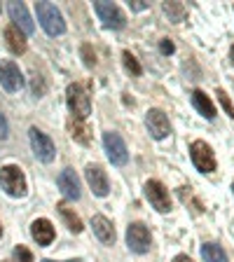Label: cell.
Returning <instances> with one entry per match:
<instances>
[{"mask_svg": "<svg viewBox=\"0 0 234 262\" xmlns=\"http://www.w3.org/2000/svg\"><path fill=\"white\" fill-rule=\"evenodd\" d=\"M35 12H38V21L45 28L47 35H61L66 31V21L56 5L52 3H35Z\"/></svg>", "mask_w": 234, "mask_h": 262, "instance_id": "1", "label": "cell"}, {"mask_svg": "<svg viewBox=\"0 0 234 262\" xmlns=\"http://www.w3.org/2000/svg\"><path fill=\"white\" fill-rule=\"evenodd\" d=\"M68 108H71L73 117L77 122H84L92 113V103H89V94L84 92L82 84H68Z\"/></svg>", "mask_w": 234, "mask_h": 262, "instance_id": "2", "label": "cell"}, {"mask_svg": "<svg viewBox=\"0 0 234 262\" xmlns=\"http://www.w3.org/2000/svg\"><path fill=\"white\" fill-rule=\"evenodd\" d=\"M0 185L10 196H24L26 194V178H24V171L14 164L10 166H3L0 169Z\"/></svg>", "mask_w": 234, "mask_h": 262, "instance_id": "3", "label": "cell"}, {"mask_svg": "<svg viewBox=\"0 0 234 262\" xmlns=\"http://www.w3.org/2000/svg\"><path fill=\"white\" fill-rule=\"evenodd\" d=\"M190 157H192V164L197 166V171H202V173H213L216 171V155H213L211 145H206L204 141L192 143Z\"/></svg>", "mask_w": 234, "mask_h": 262, "instance_id": "4", "label": "cell"}, {"mask_svg": "<svg viewBox=\"0 0 234 262\" xmlns=\"http://www.w3.org/2000/svg\"><path fill=\"white\" fill-rule=\"evenodd\" d=\"M28 138H31V147H33V152H35V157H38L40 162L49 164L52 159H54L56 147H54V143H52V138H49L47 134H42L40 129L33 126V129L28 131Z\"/></svg>", "mask_w": 234, "mask_h": 262, "instance_id": "5", "label": "cell"}, {"mask_svg": "<svg viewBox=\"0 0 234 262\" xmlns=\"http://www.w3.org/2000/svg\"><path fill=\"white\" fill-rule=\"evenodd\" d=\"M150 244H153V236H150V229L143 223H131L126 229V246H129L134 253H147L150 251Z\"/></svg>", "mask_w": 234, "mask_h": 262, "instance_id": "6", "label": "cell"}, {"mask_svg": "<svg viewBox=\"0 0 234 262\" xmlns=\"http://www.w3.org/2000/svg\"><path fill=\"white\" fill-rule=\"evenodd\" d=\"M94 10H96L98 19L103 21V26L115 28V31H120V28L126 26L124 12H122L117 5H113V3H94Z\"/></svg>", "mask_w": 234, "mask_h": 262, "instance_id": "7", "label": "cell"}, {"mask_svg": "<svg viewBox=\"0 0 234 262\" xmlns=\"http://www.w3.org/2000/svg\"><path fill=\"white\" fill-rule=\"evenodd\" d=\"M103 147H105V152H108V159L115 164V166H124L126 159H129V152H126V145H124L120 134L108 131L103 136Z\"/></svg>", "mask_w": 234, "mask_h": 262, "instance_id": "8", "label": "cell"}, {"mask_svg": "<svg viewBox=\"0 0 234 262\" xmlns=\"http://www.w3.org/2000/svg\"><path fill=\"white\" fill-rule=\"evenodd\" d=\"M145 196L150 199V204H153L159 213H166L171 208L169 190H166L159 180H147V183H145Z\"/></svg>", "mask_w": 234, "mask_h": 262, "instance_id": "9", "label": "cell"}, {"mask_svg": "<svg viewBox=\"0 0 234 262\" xmlns=\"http://www.w3.org/2000/svg\"><path fill=\"white\" fill-rule=\"evenodd\" d=\"M0 84L7 92H19L24 87L22 71H19V66L14 61H0Z\"/></svg>", "mask_w": 234, "mask_h": 262, "instance_id": "10", "label": "cell"}, {"mask_svg": "<svg viewBox=\"0 0 234 262\" xmlns=\"http://www.w3.org/2000/svg\"><path fill=\"white\" fill-rule=\"evenodd\" d=\"M145 126L147 131H150V136L157 138V141H162V138L169 136V131H171V124H169V117L162 113V110L153 108V110H147V117H145Z\"/></svg>", "mask_w": 234, "mask_h": 262, "instance_id": "11", "label": "cell"}, {"mask_svg": "<svg viewBox=\"0 0 234 262\" xmlns=\"http://www.w3.org/2000/svg\"><path fill=\"white\" fill-rule=\"evenodd\" d=\"M84 176H87V183H89V187H92V192L96 196H105L110 192L108 176H105V171L101 169V166H96V164H89L87 171H84Z\"/></svg>", "mask_w": 234, "mask_h": 262, "instance_id": "12", "label": "cell"}, {"mask_svg": "<svg viewBox=\"0 0 234 262\" xmlns=\"http://www.w3.org/2000/svg\"><path fill=\"white\" fill-rule=\"evenodd\" d=\"M7 10H10V19L14 21V26L19 28L24 35H31L35 26H33V19H31V14H28L26 5H24V3H10Z\"/></svg>", "mask_w": 234, "mask_h": 262, "instance_id": "13", "label": "cell"}, {"mask_svg": "<svg viewBox=\"0 0 234 262\" xmlns=\"http://www.w3.org/2000/svg\"><path fill=\"white\" fill-rule=\"evenodd\" d=\"M59 183V190L63 192L66 199H80V178L75 176L73 169H63L56 178Z\"/></svg>", "mask_w": 234, "mask_h": 262, "instance_id": "14", "label": "cell"}, {"mask_svg": "<svg viewBox=\"0 0 234 262\" xmlns=\"http://www.w3.org/2000/svg\"><path fill=\"white\" fill-rule=\"evenodd\" d=\"M31 234H33V239L38 241V246H49L54 241V227H52L49 220L40 218L31 225Z\"/></svg>", "mask_w": 234, "mask_h": 262, "instance_id": "15", "label": "cell"}, {"mask_svg": "<svg viewBox=\"0 0 234 262\" xmlns=\"http://www.w3.org/2000/svg\"><path fill=\"white\" fill-rule=\"evenodd\" d=\"M92 227H94V234L98 236V241H103V244H113L115 241V227L108 218H103V215H94Z\"/></svg>", "mask_w": 234, "mask_h": 262, "instance_id": "16", "label": "cell"}, {"mask_svg": "<svg viewBox=\"0 0 234 262\" xmlns=\"http://www.w3.org/2000/svg\"><path fill=\"white\" fill-rule=\"evenodd\" d=\"M5 42L12 54H24V52H26V35H24L14 24L5 28Z\"/></svg>", "mask_w": 234, "mask_h": 262, "instance_id": "17", "label": "cell"}, {"mask_svg": "<svg viewBox=\"0 0 234 262\" xmlns=\"http://www.w3.org/2000/svg\"><path fill=\"white\" fill-rule=\"evenodd\" d=\"M192 105H195L206 120H213V117H216V105H213V101L202 92V89H195V92H192Z\"/></svg>", "mask_w": 234, "mask_h": 262, "instance_id": "18", "label": "cell"}, {"mask_svg": "<svg viewBox=\"0 0 234 262\" xmlns=\"http://www.w3.org/2000/svg\"><path fill=\"white\" fill-rule=\"evenodd\" d=\"M56 208H59V215H61V218H63L66 227L71 229V232H75V234H77V232H82V220H80V215H77V213L73 211V208L68 206V204H63V202H61Z\"/></svg>", "mask_w": 234, "mask_h": 262, "instance_id": "19", "label": "cell"}, {"mask_svg": "<svg viewBox=\"0 0 234 262\" xmlns=\"http://www.w3.org/2000/svg\"><path fill=\"white\" fill-rule=\"evenodd\" d=\"M202 257H204V262H227V255H225V251L218 244H204Z\"/></svg>", "mask_w": 234, "mask_h": 262, "instance_id": "20", "label": "cell"}, {"mask_svg": "<svg viewBox=\"0 0 234 262\" xmlns=\"http://www.w3.org/2000/svg\"><path fill=\"white\" fill-rule=\"evenodd\" d=\"M71 136L75 138L77 143H82V145H89V129L82 122H71Z\"/></svg>", "mask_w": 234, "mask_h": 262, "instance_id": "21", "label": "cell"}, {"mask_svg": "<svg viewBox=\"0 0 234 262\" xmlns=\"http://www.w3.org/2000/svg\"><path fill=\"white\" fill-rule=\"evenodd\" d=\"M164 12L171 16V21H183V16H185V7L180 5V3H164Z\"/></svg>", "mask_w": 234, "mask_h": 262, "instance_id": "22", "label": "cell"}, {"mask_svg": "<svg viewBox=\"0 0 234 262\" xmlns=\"http://www.w3.org/2000/svg\"><path fill=\"white\" fill-rule=\"evenodd\" d=\"M122 61H124V68L131 73V75H141V73H143L141 63H138L136 56L131 54V52H124V54H122Z\"/></svg>", "mask_w": 234, "mask_h": 262, "instance_id": "23", "label": "cell"}, {"mask_svg": "<svg viewBox=\"0 0 234 262\" xmlns=\"http://www.w3.org/2000/svg\"><path fill=\"white\" fill-rule=\"evenodd\" d=\"M14 260L16 262H33V255L26 246H16L14 248Z\"/></svg>", "mask_w": 234, "mask_h": 262, "instance_id": "24", "label": "cell"}, {"mask_svg": "<svg viewBox=\"0 0 234 262\" xmlns=\"http://www.w3.org/2000/svg\"><path fill=\"white\" fill-rule=\"evenodd\" d=\"M218 98H220V105L225 108V115H229V117H234V105L232 101H229V96L223 92V89H218Z\"/></svg>", "mask_w": 234, "mask_h": 262, "instance_id": "25", "label": "cell"}, {"mask_svg": "<svg viewBox=\"0 0 234 262\" xmlns=\"http://www.w3.org/2000/svg\"><path fill=\"white\" fill-rule=\"evenodd\" d=\"M82 56H84V66H87V68H94V66H96V54L92 52V47H89V45H84V47H82Z\"/></svg>", "mask_w": 234, "mask_h": 262, "instance_id": "26", "label": "cell"}, {"mask_svg": "<svg viewBox=\"0 0 234 262\" xmlns=\"http://www.w3.org/2000/svg\"><path fill=\"white\" fill-rule=\"evenodd\" d=\"M7 134H10V126H7V120H5V115L0 113V141H5Z\"/></svg>", "mask_w": 234, "mask_h": 262, "instance_id": "27", "label": "cell"}, {"mask_svg": "<svg viewBox=\"0 0 234 262\" xmlns=\"http://www.w3.org/2000/svg\"><path fill=\"white\" fill-rule=\"evenodd\" d=\"M42 92H45V82H42V77H40V75H35V77H33V94H38V96H40Z\"/></svg>", "mask_w": 234, "mask_h": 262, "instance_id": "28", "label": "cell"}, {"mask_svg": "<svg viewBox=\"0 0 234 262\" xmlns=\"http://www.w3.org/2000/svg\"><path fill=\"white\" fill-rule=\"evenodd\" d=\"M159 49H162V54H174V42L171 40H162V45H159Z\"/></svg>", "mask_w": 234, "mask_h": 262, "instance_id": "29", "label": "cell"}, {"mask_svg": "<svg viewBox=\"0 0 234 262\" xmlns=\"http://www.w3.org/2000/svg\"><path fill=\"white\" fill-rule=\"evenodd\" d=\"M174 262H192V260H190L187 255H176V257H174Z\"/></svg>", "mask_w": 234, "mask_h": 262, "instance_id": "30", "label": "cell"}, {"mask_svg": "<svg viewBox=\"0 0 234 262\" xmlns=\"http://www.w3.org/2000/svg\"><path fill=\"white\" fill-rule=\"evenodd\" d=\"M131 7H134V10H145V3H134V5H131Z\"/></svg>", "mask_w": 234, "mask_h": 262, "instance_id": "31", "label": "cell"}, {"mask_svg": "<svg viewBox=\"0 0 234 262\" xmlns=\"http://www.w3.org/2000/svg\"><path fill=\"white\" fill-rule=\"evenodd\" d=\"M229 59H232V66H234V45H232V49H229Z\"/></svg>", "mask_w": 234, "mask_h": 262, "instance_id": "32", "label": "cell"}, {"mask_svg": "<svg viewBox=\"0 0 234 262\" xmlns=\"http://www.w3.org/2000/svg\"><path fill=\"white\" fill-rule=\"evenodd\" d=\"M0 236H3V227H0Z\"/></svg>", "mask_w": 234, "mask_h": 262, "instance_id": "33", "label": "cell"}, {"mask_svg": "<svg viewBox=\"0 0 234 262\" xmlns=\"http://www.w3.org/2000/svg\"><path fill=\"white\" fill-rule=\"evenodd\" d=\"M42 262H52V260H42Z\"/></svg>", "mask_w": 234, "mask_h": 262, "instance_id": "34", "label": "cell"}, {"mask_svg": "<svg viewBox=\"0 0 234 262\" xmlns=\"http://www.w3.org/2000/svg\"><path fill=\"white\" fill-rule=\"evenodd\" d=\"M232 192H234V185H232Z\"/></svg>", "mask_w": 234, "mask_h": 262, "instance_id": "35", "label": "cell"}]
</instances>
